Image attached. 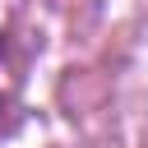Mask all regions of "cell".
<instances>
[{
    "instance_id": "cell-2",
    "label": "cell",
    "mask_w": 148,
    "mask_h": 148,
    "mask_svg": "<svg viewBox=\"0 0 148 148\" xmlns=\"http://www.w3.org/2000/svg\"><path fill=\"white\" fill-rule=\"evenodd\" d=\"M0 56H5V32H0Z\"/></svg>"
},
{
    "instance_id": "cell-1",
    "label": "cell",
    "mask_w": 148,
    "mask_h": 148,
    "mask_svg": "<svg viewBox=\"0 0 148 148\" xmlns=\"http://www.w3.org/2000/svg\"><path fill=\"white\" fill-rule=\"evenodd\" d=\"M5 130H9V102L0 97V134H5Z\"/></svg>"
}]
</instances>
